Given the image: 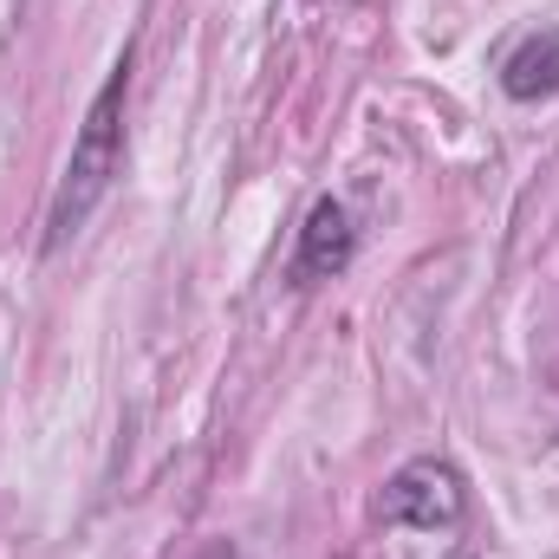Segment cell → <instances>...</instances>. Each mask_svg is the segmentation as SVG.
I'll return each mask as SVG.
<instances>
[{"instance_id":"cell-1","label":"cell","mask_w":559,"mask_h":559,"mask_svg":"<svg viewBox=\"0 0 559 559\" xmlns=\"http://www.w3.org/2000/svg\"><path fill=\"white\" fill-rule=\"evenodd\" d=\"M124 85H131V52L111 66V79L98 85L79 138H72V156H66V176H59V195L46 209V254H59L85 222L92 209L111 195L118 169H124Z\"/></svg>"},{"instance_id":"cell-2","label":"cell","mask_w":559,"mask_h":559,"mask_svg":"<svg viewBox=\"0 0 559 559\" xmlns=\"http://www.w3.org/2000/svg\"><path fill=\"white\" fill-rule=\"evenodd\" d=\"M462 508H468V488H462L455 462H442V455L404 462V468L384 481V495H378V521H384V527H423V534L455 527Z\"/></svg>"},{"instance_id":"cell-3","label":"cell","mask_w":559,"mask_h":559,"mask_svg":"<svg viewBox=\"0 0 559 559\" xmlns=\"http://www.w3.org/2000/svg\"><path fill=\"white\" fill-rule=\"evenodd\" d=\"M352 254H358V228H352V215H345V202H312V215H306V228H299V280H338L352 267Z\"/></svg>"},{"instance_id":"cell-4","label":"cell","mask_w":559,"mask_h":559,"mask_svg":"<svg viewBox=\"0 0 559 559\" xmlns=\"http://www.w3.org/2000/svg\"><path fill=\"white\" fill-rule=\"evenodd\" d=\"M501 92L514 105H540L559 92V26H540L527 33L508 59H501Z\"/></svg>"}]
</instances>
